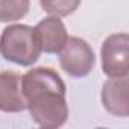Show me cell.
<instances>
[{
  "label": "cell",
  "mask_w": 129,
  "mask_h": 129,
  "mask_svg": "<svg viewBox=\"0 0 129 129\" xmlns=\"http://www.w3.org/2000/svg\"><path fill=\"white\" fill-rule=\"evenodd\" d=\"M82 0H40L44 12L53 17H69L79 6Z\"/></svg>",
  "instance_id": "obj_9"
},
{
  "label": "cell",
  "mask_w": 129,
  "mask_h": 129,
  "mask_svg": "<svg viewBox=\"0 0 129 129\" xmlns=\"http://www.w3.org/2000/svg\"><path fill=\"white\" fill-rule=\"evenodd\" d=\"M34 32L41 52L46 53H59L69 38L64 23L59 20V17L53 15L41 20L34 27Z\"/></svg>",
  "instance_id": "obj_5"
},
{
  "label": "cell",
  "mask_w": 129,
  "mask_h": 129,
  "mask_svg": "<svg viewBox=\"0 0 129 129\" xmlns=\"http://www.w3.org/2000/svg\"><path fill=\"white\" fill-rule=\"evenodd\" d=\"M129 82L127 78H112L102 87V103L103 108L117 117L129 115V100H127Z\"/></svg>",
  "instance_id": "obj_6"
},
{
  "label": "cell",
  "mask_w": 129,
  "mask_h": 129,
  "mask_svg": "<svg viewBox=\"0 0 129 129\" xmlns=\"http://www.w3.org/2000/svg\"><path fill=\"white\" fill-rule=\"evenodd\" d=\"M0 109L5 112H21L26 109L21 78L15 72L0 73Z\"/></svg>",
  "instance_id": "obj_7"
},
{
  "label": "cell",
  "mask_w": 129,
  "mask_h": 129,
  "mask_svg": "<svg viewBox=\"0 0 129 129\" xmlns=\"http://www.w3.org/2000/svg\"><path fill=\"white\" fill-rule=\"evenodd\" d=\"M41 47L35 32L26 24H12L0 35V55L17 66L30 67L38 61Z\"/></svg>",
  "instance_id": "obj_1"
},
{
  "label": "cell",
  "mask_w": 129,
  "mask_h": 129,
  "mask_svg": "<svg viewBox=\"0 0 129 129\" xmlns=\"http://www.w3.org/2000/svg\"><path fill=\"white\" fill-rule=\"evenodd\" d=\"M29 0H0V21L9 23L21 20L29 12Z\"/></svg>",
  "instance_id": "obj_8"
},
{
  "label": "cell",
  "mask_w": 129,
  "mask_h": 129,
  "mask_svg": "<svg viewBox=\"0 0 129 129\" xmlns=\"http://www.w3.org/2000/svg\"><path fill=\"white\" fill-rule=\"evenodd\" d=\"M96 56L91 46L79 38L69 37L59 52V66L67 75L73 78H84L94 69Z\"/></svg>",
  "instance_id": "obj_3"
},
{
  "label": "cell",
  "mask_w": 129,
  "mask_h": 129,
  "mask_svg": "<svg viewBox=\"0 0 129 129\" xmlns=\"http://www.w3.org/2000/svg\"><path fill=\"white\" fill-rule=\"evenodd\" d=\"M26 108L32 120L47 129H55L62 126L69 118V106L66 102V93L43 90L24 97Z\"/></svg>",
  "instance_id": "obj_2"
},
{
  "label": "cell",
  "mask_w": 129,
  "mask_h": 129,
  "mask_svg": "<svg viewBox=\"0 0 129 129\" xmlns=\"http://www.w3.org/2000/svg\"><path fill=\"white\" fill-rule=\"evenodd\" d=\"M102 70L109 78H127L129 75V37L127 34L109 35L100 49Z\"/></svg>",
  "instance_id": "obj_4"
}]
</instances>
